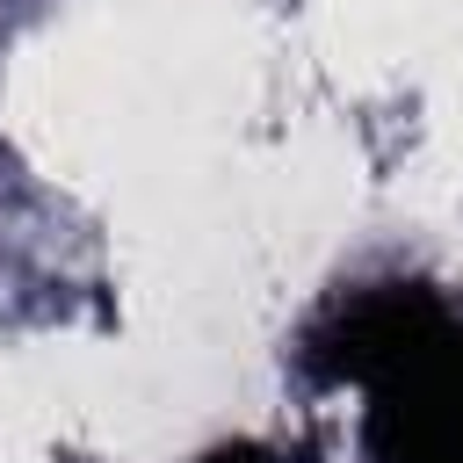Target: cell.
<instances>
[{
	"label": "cell",
	"instance_id": "6da1fadb",
	"mask_svg": "<svg viewBox=\"0 0 463 463\" xmlns=\"http://www.w3.org/2000/svg\"><path fill=\"white\" fill-rule=\"evenodd\" d=\"M333 383L369 391L376 463H463V311L420 282L347 297L304 347Z\"/></svg>",
	"mask_w": 463,
	"mask_h": 463
},
{
	"label": "cell",
	"instance_id": "7a4b0ae2",
	"mask_svg": "<svg viewBox=\"0 0 463 463\" xmlns=\"http://www.w3.org/2000/svg\"><path fill=\"white\" fill-rule=\"evenodd\" d=\"M203 463H275L268 449H253V441H232V449H210Z\"/></svg>",
	"mask_w": 463,
	"mask_h": 463
}]
</instances>
